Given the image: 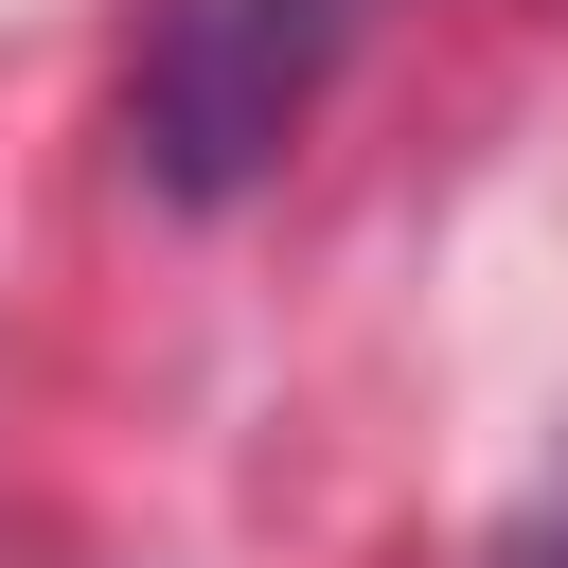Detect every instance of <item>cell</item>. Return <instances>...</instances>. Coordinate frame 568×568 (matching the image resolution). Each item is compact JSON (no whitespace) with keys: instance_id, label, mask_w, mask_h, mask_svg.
<instances>
[{"instance_id":"obj_1","label":"cell","mask_w":568,"mask_h":568,"mask_svg":"<svg viewBox=\"0 0 568 568\" xmlns=\"http://www.w3.org/2000/svg\"><path fill=\"white\" fill-rule=\"evenodd\" d=\"M373 0H142L124 36V160L160 213H231L284 178V142L320 124L337 53Z\"/></svg>"},{"instance_id":"obj_2","label":"cell","mask_w":568,"mask_h":568,"mask_svg":"<svg viewBox=\"0 0 568 568\" xmlns=\"http://www.w3.org/2000/svg\"><path fill=\"white\" fill-rule=\"evenodd\" d=\"M515 568H568V462H550V515H515Z\"/></svg>"}]
</instances>
